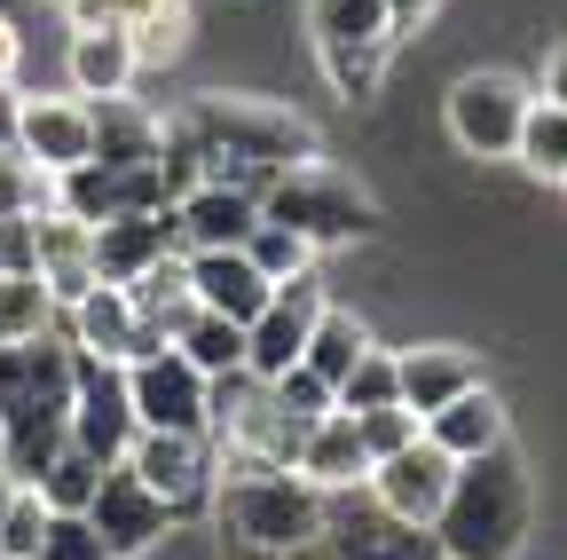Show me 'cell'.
Wrapping results in <instances>:
<instances>
[{
    "mask_svg": "<svg viewBox=\"0 0 567 560\" xmlns=\"http://www.w3.org/2000/svg\"><path fill=\"white\" fill-rule=\"evenodd\" d=\"M434 552L442 560H520V544L536 537V474L513 442H496L481 458H457L450 498L434 513Z\"/></svg>",
    "mask_w": 567,
    "mask_h": 560,
    "instance_id": "7a4b0ae2",
    "label": "cell"
},
{
    "mask_svg": "<svg viewBox=\"0 0 567 560\" xmlns=\"http://www.w3.org/2000/svg\"><path fill=\"white\" fill-rule=\"evenodd\" d=\"M71 17V32H95V24H118V0H55Z\"/></svg>",
    "mask_w": 567,
    "mask_h": 560,
    "instance_id": "7bdbcfd3",
    "label": "cell"
},
{
    "mask_svg": "<svg viewBox=\"0 0 567 560\" xmlns=\"http://www.w3.org/2000/svg\"><path fill=\"white\" fill-rule=\"evenodd\" d=\"M182 143L197 151V182H237V190H268L284 166H316V126L284 103H260V95H189L174 119H166Z\"/></svg>",
    "mask_w": 567,
    "mask_h": 560,
    "instance_id": "6da1fadb",
    "label": "cell"
},
{
    "mask_svg": "<svg viewBox=\"0 0 567 560\" xmlns=\"http://www.w3.org/2000/svg\"><path fill=\"white\" fill-rule=\"evenodd\" d=\"M126 466L142 474V489H158V498L174 506V521L205 513L213 481H221L213 435H134V442H126Z\"/></svg>",
    "mask_w": 567,
    "mask_h": 560,
    "instance_id": "8fae6325",
    "label": "cell"
},
{
    "mask_svg": "<svg viewBox=\"0 0 567 560\" xmlns=\"http://www.w3.org/2000/svg\"><path fill=\"white\" fill-rule=\"evenodd\" d=\"M95 111V159L103 166H158V119L142 111V103H126V95H111V103H87Z\"/></svg>",
    "mask_w": 567,
    "mask_h": 560,
    "instance_id": "d4e9b609",
    "label": "cell"
},
{
    "mask_svg": "<svg viewBox=\"0 0 567 560\" xmlns=\"http://www.w3.org/2000/svg\"><path fill=\"white\" fill-rule=\"evenodd\" d=\"M48 205H55V174H40L17 151H0V214H48Z\"/></svg>",
    "mask_w": 567,
    "mask_h": 560,
    "instance_id": "74e56055",
    "label": "cell"
},
{
    "mask_svg": "<svg viewBox=\"0 0 567 560\" xmlns=\"http://www.w3.org/2000/svg\"><path fill=\"white\" fill-rule=\"evenodd\" d=\"M260 222L300 230V237L323 253V245L371 237V230H379V197H371V190H354V182L331 174V166H284V174L260 190Z\"/></svg>",
    "mask_w": 567,
    "mask_h": 560,
    "instance_id": "277c9868",
    "label": "cell"
},
{
    "mask_svg": "<svg viewBox=\"0 0 567 560\" xmlns=\"http://www.w3.org/2000/svg\"><path fill=\"white\" fill-rule=\"evenodd\" d=\"M308 560H442L425 529H402V521H339L323 513V537L308 544Z\"/></svg>",
    "mask_w": 567,
    "mask_h": 560,
    "instance_id": "603a6c76",
    "label": "cell"
},
{
    "mask_svg": "<svg viewBox=\"0 0 567 560\" xmlns=\"http://www.w3.org/2000/svg\"><path fill=\"white\" fill-rule=\"evenodd\" d=\"M347 418H354V435H363V450H371V466L417 442V410H402V403H386V410H347Z\"/></svg>",
    "mask_w": 567,
    "mask_h": 560,
    "instance_id": "f35d334b",
    "label": "cell"
},
{
    "mask_svg": "<svg viewBox=\"0 0 567 560\" xmlns=\"http://www.w3.org/2000/svg\"><path fill=\"white\" fill-rule=\"evenodd\" d=\"M245 261L268 276V285H292V276H308V268H316V245H308L300 230H284V222H252Z\"/></svg>",
    "mask_w": 567,
    "mask_h": 560,
    "instance_id": "1f68e13d",
    "label": "cell"
},
{
    "mask_svg": "<svg viewBox=\"0 0 567 560\" xmlns=\"http://www.w3.org/2000/svg\"><path fill=\"white\" fill-rule=\"evenodd\" d=\"M166 347H182V356L205 371V379H229V371H245V324H229V316H189Z\"/></svg>",
    "mask_w": 567,
    "mask_h": 560,
    "instance_id": "f1b7e54d",
    "label": "cell"
},
{
    "mask_svg": "<svg viewBox=\"0 0 567 560\" xmlns=\"http://www.w3.org/2000/svg\"><path fill=\"white\" fill-rule=\"evenodd\" d=\"M544 103H559V111H567V40L544 55Z\"/></svg>",
    "mask_w": 567,
    "mask_h": 560,
    "instance_id": "f6af8a7d",
    "label": "cell"
},
{
    "mask_svg": "<svg viewBox=\"0 0 567 560\" xmlns=\"http://www.w3.org/2000/svg\"><path fill=\"white\" fill-rule=\"evenodd\" d=\"M182 276H189V301L205 316H229V324H252L268 308V276L245 261V245H221V253H182Z\"/></svg>",
    "mask_w": 567,
    "mask_h": 560,
    "instance_id": "d6986e66",
    "label": "cell"
},
{
    "mask_svg": "<svg viewBox=\"0 0 567 560\" xmlns=\"http://www.w3.org/2000/svg\"><path fill=\"white\" fill-rule=\"evenodd\" d=\"M32 230H40V268H32V276L55 293V308H71V301L95 285V230L71 222V214H55V205H48V214H32Z\"/></svg>",
    "mask_w": 567,
    "mask_h": 560,
    "instance_id": "7402d4cb",
    "label": "cell"
},
{
    "mask_svg": "<svg viewBox=\"0 0 567 560\" xmlns=\"http://www.w3.org/2000/svg\"><path fill=\"white\" fill-rule=\"evenodd\" d=\"M40 537H48V498L24 481L9 498V513H0V552H9V560H40Z\"/></svg>",
    "mask_w": 567,
    "mask_h": 560,
    "instance_id": "8d00e7d4",
    "label": "cell"
},
{
    "mask_svg": "<svg viewBox=\"0 0 567 560\" xmlns=\"http://www.w3.org/2000/svg\"><path fill=\"white\" fill-rule=\"evenodd\" d=\"M63 435L71 450H87L95 466H118L126 442L142 435L134 427V403H126V364H103V356H80L71 347V410H63Z\"/></svg>",
    "mask_w": 567,
    "mask_h": 560,
    "instance_id": "8992f818",
    "label": "cell"
},
{
    "mask_svg": "<svg viewBox=\"0 0 567 560\" xmlns=\"http://www.w3.org/2000/svg\"><path fill=\"white\" fill-rule=\"evenodd\" d=\"M55 332L80 347V356H103V364H134V356H151V347H166L151 324H142V308H134L126 285H87L80 301L55 316Z\"/></svg>",
    "mask_w": 567,
    "mask_h": 560,
    "instance_id": "4fadbf2b",
    "label": "cell"
},
{
    "mask_svg": "<svg viewBox=\"0 0 567 560\" xmlns=\"http://www.w3.org/2000/svg\"><path fill=\"white\" fill-rule=\"evenodd\" d=\"M63 410H71V339L40 332L0 347V427H40Z\"/></svg>",
    "mask_w": 567,
    "mask_h": 560,
    "instance_id": "ba28073f",
    "label": "cell"
},
{
    "mask_svg": "<svg viewBox=\"0 0 567 560\" xmlns=\"http://www.w3.org/2000/svg\"><path fill=\"white\" fill-rule=\"evenodd\" d=\"M17 55H24V40H17L9 17H0V88H17Z\"/></svg>",
    "mask_w": 567,
    "mask_h": 560,
    "instance_id": "bcb514c9",
    "label": "cell"
},
{
    "mask_svg": "<svg viewBox=\"0 0 567 560\" xmlns=\"http://www.w3.org/2000/svg\"><path fill=\"white\" fill-rule=\"evenodd\" d=\"M308 40L316 48H394L386 0H308Z\"/></svg>",
    "mask_w": 567,
    "mask_h": 560,
    "instance_id": "4316f807",
    "label": "cell"
},
{
    "mask_svg": "<svg viewBox=\"0 0 567 560\" xmlns=\"http://www.w3.org/2000/svg\"><path fill=\"white\" fill-rule=\"evenodd\" d=\"M528 103H536V95H528V80H513V72H465V80L450 88V103H442L450 143H457L465 159H513Z\"/></svg>",
    "mask_w": 567,
    "mask_h": 560,
    "instance_id": "52a82bcc",
    "label": "cell"
},
{
    "mask_svg": "<svg viewBox=\"0 0 567 560\" xmlns=\"http://www.w3.org/2000/svg\"><path fill=\"white\" fill-rule=\"evenodd\" d=\"M331 395H339V410H386V403H402V395H394V347H363L354 371H347Z\"/></svg>",
    "mask_w": 567,
    "mask_h": 560,
    "instance_id": "836d02e7",
    "label": "cell"
},
{
    "mask_svg": "<svg viewBox=\"0 0 567 560\" xmlns=\"http://www.w3.org/2000/svg\"><path fill=\"white\" fill-rule=\"evenodd\" d=\"M55 293L40 285V276H0V347H17V339H40L55 332Z\"/></svg>",
    "mask_w": 567,
    "mask_h": 560,
    "instance_id": "4dcf8cb0",
    "label": "cell"
},
{
    "mask_svg": "<svg viewBox=\"0 0 567 560\" xmlns=\"http://www.w3.org/2000/svg\"><path fill=\"white\" fill-rule=\"evenodd\" d=\"M205 513H213L221 552H237V560H308L331 498L316 481H300L292 466H221Z\"/></svg>",
    "mask_w": 567,
    "mask_h": 560,
    "instance_id": "3957f363",
    "label": "cell"
},
{
    "mask_svg": "<svg viewBox=\"0 0 567 560\" xmlns=\"http://www.w3.org/2000/svg\"><path fill=\"white\" fill-rule=\"evenodd\" d=\"M182 32H189V9H166V17H142V24H126L134 63H174V55H182Z\"/></svg>",
    "mask_w": 567,
    "mask_h": 560,
    "instance_id": "60d3db41",
    "label": "cell"
},
{
    "mask_svg": "<svg viewBox=\"0 0 567 560\" xmlns=\"http://www.w3.org/2000/svg\"><path fill=\"white\" fill-rule=\"evenodd\" d=\"M268 395H276V410L284 418H300V427H316L323 410H339V395H331V379H316L308 364H292V371H276V379H260Z\"/></svg>",
    "mask_w": 567,
    "mask_h": 560,
    "instance_id": "d590c367",
    "label": "cell"
},
{
    "mask_svg": "<svg viewBox=\"0 0 567 560\" xmlns=\"http://www.w3.org/2000/svg\"><path fill=\"white\" fill-rule=\"evenodd\" d=\"M292 474H300V481H316L323 498H339V489H363V474H371V450H363V435H354V418H347V410H323L316 427L300 435V458H292Z\"/></svg>",
    "mask_w": 567,
    "mask_h": 560,
    "instance_id": "ffe728a7",
    "label": "cell"
},
{
    "mask_svg": "<svg viewBox=\"0 0 567 560\" xmlns=\"http://www.w3.org/2000/svg\"><path fill=\"white\" fill-rule=\"evenodd\" d=\"M166 9H189V0H118V24H142V17H166Z\"/></svg>",
    "mask_w": 567,
    "mask_h": 560,
    "instance_id": "7dc6e473",
    "label": "cell"
},
{
    "mask_svg": "<svg viewBox=\"0 0 567 560\" xmlns=\"http://www.w3.org/2000/svg\"><path fill=\"white\" fill-rule=\"evenodd\" d=\"M126 403L142 435H213V379L182 347H151L126 364Z\"/></svg>",
    "mask_w": 567,
    "mask_h": 560,
    "instance_id": "5b68a950",
    "label": "cell"
},
{
    "mask_svg": "<svg viewBox=\"0 0 567 560\" xmlns=\"http://www.w3.org/2000/svg\"><path fill=\"white\" fill-rule=\"evenodd\" d=\"M465 387H481V356H473V347H457V339L394 347V395H402V410H417V427H425L442 403H457Z\"/></svg>",
    "mask_w": 567,
    "mask_h": 560,
    "instance_id": "2e32d148",
    "label": "cell"
},
{
    "mask_svg": "<svg viewBox=\"0 0 567 560\" xmlns=\"http://www.w3.org/2000/svg\"><path fill=\"white\" fill-rule=\"evenodd\" d=\"M17 489H24V481H17L9 466H0V513H9V498H17Z\"/></svg>",
    "mask_w": 567,
    "mask_h": 560,
    "instance_id": "681fc988",
    "label": "cell"
},
{
    "mask_svg": "<svg viewBox=\"0 0 567 560\" xmlns=\"http://www.w3.org/2000/svg\"><path fill=\"white\" fill-rule=\"evenodd\" d=\"M260 222V197L237 190V182H189L174 197V230H182V253H221V245H245Z\"/></svg>",
    "mask_w": 567,
    "mask_h": 560,
    "instance_id": "ac0fdd59",
    "label": "cell"
},
{
    "mask_svg": "<svg viewBox=\"0 0 567 560\" xmlns=\"http://www.w3.org/2000/svg\"><path fill=\"white\" fill-rule=\"evenodd\" d=\"M40 560H118L95 529H87V513H48V537H40Z\"/></svg>",
    "mask_w": 567,
    "mask_h": 560,
    "instance_id": "ab89813d",
    "label": "cell"
},
{
    "mask_svg": "<svg viewBox=\"0 0 567 560\" xmlns=\"http://www.w3.org/2000/svg\"><path fill=\"white\" fill-rule=\"evenodd\" d=\"M363 347H371V324L363 316H354V308H339V301H323L316 308V324H308V347H300V364L316 371V379H347L354 371V356H363Z\"/></svg>",
    "mask_w": 567,
    "mask_h": 560,
    "instance_id": "484cf974",
    "label": "cell"
},
{
    "mask_svg": "<svg viewBox=\"0 0 567 560\" xmlns=\"http://www.w3.org/2000/svg\"><path fill=\"white\" fill-rule=\"evenodd\" d=\"M126 293H134L142 324H151L158 339H174V332H182V324L197 316V301H189V276H182V253H166V261H158L151 276H134Z\"/></svg>",
    "mask_w": 567,
    "mask_h": 560,
    "instance_id": "83f0119b",
    "label": "cell"
},
{
    "mask_svg": "<svg viewBox=\"0 0 567 560\" xmlns=\"http://www.w3.org/2000/svg\"><path fill=\"white\" fill-rule=\"evenodd\" d=\"M95 481H103V466H95L87 450H71V442H63V450L48 458V474H40L32 489L48 498V513H87V498H95Z\"/></svg>",
    "mask_w": 567,
    "mask_h": 560,
    "instance_id": "d6a6232c",
    "label": "cell"
},
{
    "mask_svg": "<svg viewBox=\"0 0 567 560\" xmlns=\"http://www.w3.org/2000/svg\"><path fill=\"white\" fill-rule=\"evenodd\" d=\"M0 560H9V552H0Z\"/></svg>",
    "mask_w": 567,
    "mask_h": 560,
    "instance_id": "f907efd6",
    "label": "cell"
},
{
    "mask_svg": "<svg viewBox=\"0 0 567 560\" xmlns=\"http://www.w3.org/2000/svg\"><path fill=\"white\" fill-rule=\"evenodd\" d=\"M559 182H567V174H559Z\"/></svg>",
    "mask_w": 567,
    "mask_h": 560,
    "instance_id": "816d5d0a",
    "label": "cell"
},
{
    "mask_svg": "<svg viewBox=\"0 0 567 560\" xmlns=\"http://www.w3.org/2000/svg\"><path fill=\"white\" fill-rule=\"evenodd\" d=\"M425 442L450 450V458H481V450H496V442H513V410L496 403L488 387H465L457 403H442L434 418H425Z\"/></svg>",
    "mask_w": 567,
    "mask_h": 560,
    "instance_id": "cb8c5ba5",
    "label": "cell"
},
{
    "mask_svg": "<svg viewBox=\"0 0 567 560\" xmlns=\"http://www.w3.org/2000/svg\"><path fill=\"white\" fill-rule=\"evenodd\" d=\"M166 253H182L174 205H158V214H118V222H95V285H134V276H151Z\"/></svg>",
    "mask_w": 567,
    "mask_h": 560,
    "instance_id": "e0dca14e",
    "label": "cell"
},
{
    "mask_svg": "<svg viewBox=\"0 0 567 560\" xmlns=\"http://www.w3.org/2000/svg\"><path fill=\"white\" fill-rule=\"evenodd\" d=\"M513 159L536 174V182H559L567 174V111L559 103H528V119H520V143H513Z\"/></svg>",
    "mask_w": 567,
    "mask_h": 560,
    "instance_id": "f546056e",
    "label": "cell"
},
{
    "mask_svg": "<svg viewBox=\"0 0 567 560\" xmlns=\"http://www.w3.org/2000/svg\"><path fill=\"white\" fill-rule=\"evenodd\" d=\"M386 55L394 48H316V63H323V80L347 95V103H363V95H379V80H386Z\"/></svg>",
    "mask_w": 567,
    "mask_h": 560,
    "instance_id": "e575fe53",
    "label": "cell"
},
{
    "mask_svg": "<svg viewBox=\"0 0 567 560\" xmlns=\"http://www.w3.org/2000/svg\"><path fill=\"white\" fill-rule=\"evenodd\" d=\"M63 72H71V95H80V103H111V95H126V88H134L142 63H134L126 24H95V32H71Z\"/></svg>",
    "mask_w": 567,
    "mask_h": 560,
    "instance_id": "44dd1931",
    "label": "cell"
},
{
    "mask_svg": "<svg viewBox=\"0 0 567 560\" xmlns=\"http://www.w3.org/2000/svg\"><path fill=\"white\" fill-rule=\"evenodd\" d=\"M17 159L40 174H71L95 159V111L80 95H24L17 103Z\"/></svg>",
    "mask_w": 567,
    "mask_h": 560,
    "instance_id": "5bb4252c",
    "label": "cell"
},
{
    "mask_svg": "<svg viewBox=\"0 0 567 560\" xmlns=\"http://www.w3.org/2000/svg\"><path fill=\"white\" fill-rule=\"evenodd\" d=\"M434 9H442V0H386V24H394V40H402V32H417Z\"/></svg>",
    "mask_w": 567,
    "mask_h": 560,
    "instance_id": "ee69618b",
    "label": "cell"
},
{
    "mask_svg": "<svg viewBox=\"0 0 567 560\" xmlns=\"http://www.w3.org/2000/svg\"><path fill=\"white\" fill-rule=\"evenodd\" d=\"M450 474H457V458L434 450V442H425V427H417V442L394 450V458H379V466L363 474V489H371V506H379L386 521L434 529V513H442V498H450Z\"/></svg>",
    "mask_w": 567,
    "mask_h": 560,
    "instance_id": "30bf717a",
    "label": "cell"
},
{
    "mask_svg": "<svg viewBox=\"0 0 567 560\" xmlns=\"http://www.w3.org/2000/svg\"><path fill=\"white\" fill-rule=\"evenodd\" d=\"M17 103H24L17 88H0V151H17Z\"/></svg>",
    "mask_w": 567,
    "mask_h": 560,
    "instance_id": "c3c4849f",
    "label": "cell"
},
{
    "mask_svg": "<svg viewBox=\"0 0 567 560\" xmlns=\"http://www.w3.org/2000/svg\"><path fill=\"white\" fill-rule=\"evenodd\" d=\"M323 308V285H316V268L292 276V285H276L268 308L245 324V371L252 379H276V371H292L300 364V347H308V324Z\"/></svg>",
    "mask_w": 567,
    "mask_h": 560,
    "instance_id": "9a60e30c",
    "label": "cell"
},
{
    "mask_svg": "<svg viewBox=\"0 0 567 560\" xmlns=\"http://www.w3.org/2000/svg\"><path fill=\"white\" fill-rule=\"evenodd\" d=\"M87 529H95L118 560H142V552H158V544L174 537V506L158 498V489H142V474L118 458V466H103L95 498H87Z\"/></svg>",
    "mask_w": 567,
    "mask_h": 560,
    "instance_id": "9c48e42d",
    "label": "cell"
},
{
    "mask_svg": "<svg viewBox=\"0 0 567 560\" xmlns=\"http://www.w3.org/2000/svg\"><path fill=\"white\" fill-rule=\"evenodd\" d=\"M40 268V230L32 214H0V276H32Z\"/></svg>",
    "mask_w": 567,
    "mask_h": 560,
    "instance_id": "b9f144b4",
    "label": "cell"
},
{
    "mask_svg": "<svg viewBox=\"0 0 567 560\" xmlns=\"http://www.w3.org/2000/svg\"><path fill=\"white\" fill-rule=\"evenodd\" d=\"M158 205H174L158 166H103V159H87V166L55 174V214L87 222V230L118 222V214H158Z\"/></svg>",
    "mask_w": 567,
    "mask_h": 560,
    "instance_id": "7c38bea8",
    "label": "cell"
}]
</instances>
